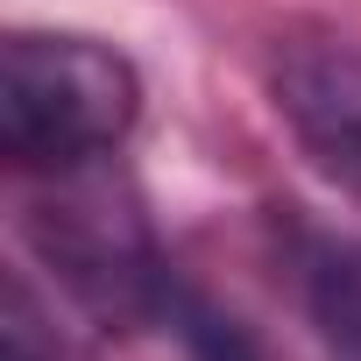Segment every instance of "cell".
<instances>
[{"label": "cell", "mask_w": 361, "mask_h": 361, "mask_svg": "<svg viewBox=\"0 0 361 361\" xmlns=\"http://www.w3.org/2000/svg\"><path fill=\"white\" fill-rule=\"evenodd\" d=\"M135 114L142 78L121 50L64 29H15L0 43V135L22 170H85L128 142Z\"/></svg>", "instance_id": "1"}, {"label": "cell", "mask_w": 361, "mask_h": 361, "mask_svg": "<svg viewBox=\"0 0 361 361\" xmlns=\"http://www.w3.org/2000/svg\"><path fill=\"white\" fill-rule=\"evenodd\" d=\"M29 248L50 262V276L106 326H163L170 298H177V276L142 220V206L106 185V177L85 170H64L57 185L29 206Z\"/></svg>", "instance_id": "2"}, {"label": "cell", "mask_w": 361, "mask_h": 361, "mask_svg": "<svg viewBox=\"0 0 361 361\" xmlns=\"http://www.w3.org/2000/svg\"><path fill=\"white\" fill-rule=\"evenodd\" d=\"M276 106L298 142L361 192V50L354 43H298L276 64Z\"/></svg>", "instance_id": "3"}, {"label": "cell", "mask_w": 361, "mask_h": 361, "mask_svg": "<svg viewBox=\"0 0 361 361\" xmlns=\"http://www.w3.org/2000/svg\"><path fill=\"white\" fill-rule=\"evenodd\" d=\"M298 298L333 361H361V241L305 227L298 234Z\"/></svg>", "instance_id": "4"}, {"label": "cell", "mask_w": 361, "mask_h": 361, "mask_svg": "<svg viewBox=\"0 0 361 361\" xmlns=\"http://www.w3.org/2000/svg\"><path fill=\"white\" fill-rule=\"evenodd\" d=\"M163 326L185 340V354H192V361H276V354L255 340V326H241L227 305L199 298L192 283H177V298H170Z\"/></svg>", "instance_id": "5"}, {"label": "cell", "mask_w": 361, "mask_h": 361, "mask_svg": "<svg viewBox=\"0 0 361 361\" xmlns=\"http://www.w3.org/2000/svg\"><path fill=\"white\" fill-rule=\"evenodd\" d=\"M8 361H64V347L43 333L36 298H29V283H22V276L8 283Z\"/></svg>", "instance_id": "6"}]
</instances>
